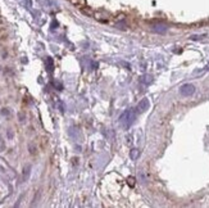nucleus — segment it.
I'll return each instance as SVG.
<instances>
[{
	"mask_svg": "<svg viewBox=\"0 0 209 208\" xmlns=\"http://www.w3.org/2000/svg\"><path fill=\"white\" fill-rule=\"evenodd\" d=\"M136 156H137V150H136V149H133V152H132V158H133V160L136 158Z\"/></svg>",
	"mask_w": 209,
	"mask_h": 208,
	"instance_id": "3",
	"label": "nucleus"
},
{
	"mask_svg": "<svg viewBox=\"0 0 209 208\" xmlns=\"http://www.w3.org/2000/svg\"><path fill=\"white\" fill-rule=\"evenodd\" d=\"M147 108H149V100H147V99H144L143 102L139 104V111H141V112L146 111Z\"/></svg>",
	"mask_w": 209,
	"mask_h": 208,
	"instance_id": "2",
	"label": "nucleus"
},
{
	"mask_svg": "<svg viewBox=\"0 0 209 208\" xmlns=\"http://www.w3.org/2000/svg\"><path fill=\"white\" fill-rule=\"evenodd\" d=\"M180 93L183 96H191L195 93V86L191 84H185L180 88Z\"/></svg>",
	"mask_w": 209,
	"mask_h": 208,
	"instance_id": "1",
	"label": "nucleus"
}]
</instances>
